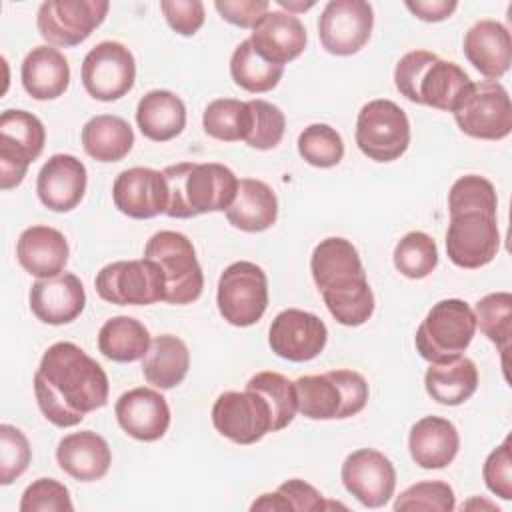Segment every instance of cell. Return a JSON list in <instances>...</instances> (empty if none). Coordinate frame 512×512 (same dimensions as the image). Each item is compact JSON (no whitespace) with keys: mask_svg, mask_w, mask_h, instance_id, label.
<instances>
[{"mask_svg":"<svg viewBox=\"0 0 512 512\" xmlns=\"http://www.w3.org/2000/svg\"><path fill=\"white\" fill-rule=\"evenodd\" d=\"M114 206L134 220L166 214L168 184L164 172L144 166L122 170L112 184Z\"/></svg>","mask_w":512,"mask_h":512,"instance_id":"cell-18","label":"cell"},{"mask_svg":"<svg viewBox=\"0 0 512 512\" xmlns=\"http://www.w3.org/2000/svg\"><path fill=\"white\" fill-rule=\"evenodd\" d=\"M136 124L148 140L168 142L184 130L186 106L170 90H150L138 102Z\"/></svg>","mask_w":512,"mask_h":512,"instance_id":"cell-30","label":"cell"},{"mask_svg":"<svg viewBox=\"0 0 512 512\" xmlns=\"http://www.w3.org/2000/svg\"><path fill=\"white\" fill-rule=\"evenodd\" d=\"M284 74V66L264 60L246 38L242 40L230 58V76L232 80L252 94H262L278 86Z\"/></svg>","mask_w":512,"mask_h":512,"instance_id":"cell-35","label":"cell"},{"mask_svg":"<svg viewBox=\"0 0 512 512\" xmlns=\"http://www.w3.org/2000/svg\"><path fill=\"white\" fill-rule=\"evenodd\" d=\"M470 86V76L456 62L436 58L418 82V104L442 112H454Z\"/></svg>","mask_w":512,"mask_h":512,"instance_id":"cell-31","label":"cell"},{"mask_svg":"<svg viewBox=\"0 0 512 512\" xmlns=\"http://www.w3.org/2000/svg\"><path fill=\"white\" fill-rule=\"evenodd\" d=\"M190 368V352L182 338L174 334L156 336L142 358V374L148 384L170 390L178 386Z\"/></svg>","mask_w":512,"mask_h":512,"instance_id":"cell-32","label":"cell"},{"mask_svg":"<svg viewBox=\"0 0 512 512\" xmlns=\"http://www.w3.org/2000/svg\"><path fill=\"white\" fill-rule=\"evenodd\" d=\"M108 8L106 0H46L38 8L36 28L52 46H78L104 22Z\"/></svg>","mask_w":512,"mask_h":512,"instance_id":"cell-11","label":"cell"},{"mask_svg":"<svg viewBox=\"0 0 512 512\" xmlns=\"http://www.w3.org/2000/svg\"><path fill=\"white\" fill-rule=\"evenodd\" d=\"M250 118L248 102L236 98H218L206 106L202 124L208 136L222 142H238L246 140Z\"/></svg>","mask_w":512,"mask_h":512,"instance_id":"cell-36","label":"cell"},{"mask_svg":"<svg viewBox=\"0 0 512 512\" xmlns=\"http://www.w3.org/2000/svg\"><path fill=\"white\" fill-rule=\"evenodd\" d=\"M80 76L84 90L92 98L112 102L132 90L136 80V62L124 44L104 40L84 56Z\"/></svg>","mask_w":512,"mask_h":512,"instance_id":"cell-12","label":"cell"},{"mask_svg":"<svg viewBox=\"0 0 512 512\" xmlns=\"http://www.w3.org/2000/svg\"><path fill=\"white\" fill-rule=\"evenodd\" d=\"M24 90L34 100H54L62 96L70 84V66L66 56L54 46H34L20 68Z\"/></svg>","mask_w":512,"mask_h":512,"instance_id":"cell-27","label":"cell"},{"mask_svg":"<svg viewBox=\"0 0 512 512\" xmlns=\"http://www.w3.org/2000/svg\"><path fill=\"white\" fill-rule=\"evenodd\" d=\"M214 8L222 16V20L240 26V28H254L260 18L268 12V0H216Z\"/></svg>","mask_w":512,"mask_h":512,"instance_id":"cell-51","label":"cell"},{"mask_svg":"<svg viewBox=\"0 0 512 512\" xmlns=\"http://www.w3.org/2000/svg\"><path fill=\"white\" fill-rule=\"evenodd\" d=\"M72 512L68 488L54 478L34 480L22 494L20 512Z\"/></svg>","mask_w":512,"mask_h":512,"instance_id":"cell-47","label":"cell"},{"mask_svg":"<svg viewBox=\"0 0 512 512\" xmlns=\"http://www.w3.org/2000/svg\"><path fill=\"white\" fill-rule=\"evenodd\" d=\"M468 62L488 80L504 76L512 64V40L508 28L498 20H478L468 28L462 42Z\"/></svg>","mask_w":512,"mask_h":512,"instance_id":"cell-23","label":"cell"},{"mask_svg":"<svg viewBox=\"0 0 512 512\" xmlns=\"http://www.w3.org/2000/svg\"><path fill=\"white\" fill-rule=\"evenodd\" d=\"M340 478L344 488L366 508H380L394 496V464L374 448H360L348 454Z\"/></svg>","mask_w":512,"mask_h":512,"instance_id":"cell-17","label":"cell"},{"mask_svg":"<svg viewBox=\"0 0 512 512\" xmlns=\"http://www.w3.org/2000/svg\"><path fill=\"white\" fill-rule=\"evenodd\" d=\"M212 424L236 444H254L272 432V410L254 390H228L212 406Z\"/></svg>","mask_w":512,"mask_h":512,"instance_id":"cell-13","label":"cell"},{"mask_svg":"<svg viewBox=\"0 0 512 512\" xmlns=\"http://www.w3.org/2000/svg\"><path fill=\"white\" fill-rule=\"evenodd\" d=\"M114 412L120 428L140 442L160 440L170 426L168 402L154 388L138 386L124 392L116 400Z\"/></svg>","mask_w":512,"mask_h":512,"instance_id":"cell-20","label":"cell"},{"mask_svg":"<svg viewBox=\"0 0 512 512\" xmlns=\"http://www.w3.org/2000/svg\"><path fill=\"white\" fill-rule=\"evenodd\" d=\"M56 462L74 480L94 482L106 476L112 464V452L100 434L80 430L64 436L58 442Z\"/></svg>","mask_w":512,"mask_h":512,"instance_id":"cell-24","label":"cell"},{"mask_svg":"<svg viewBox=\"0 0 512 512\" xmlns=\"http://www.w3.org/2000/svg\"><path fill=\"white\" fill-rule=\"evenodd\" d=\"M476 328L502 352H508L512 332V294L492 292L476 302L474 308Z\"/></svg>","mask_w":512,"mask_h":512,"instance_id":"cell-38","label":"cell"},{"mask_svg":"<svg viewBox=\"0 0 512 512\" xmlns=\"http://www.w3.org/2000/svg\"><path fill=\"white\" fill-rule=\"evenodd\" d=\"M250 108V130L246 136V144L256 150H272L282 142L284 130H286V118L284 112L266 100L254 98L248 100Z\"/></svg>","mask_w":512,"mask_h":512,"instance_id":"cell-44","label":"cell"},{"mask_svg":"<svg viewBox=\"0 0 512 512\" xmlns=\"http://www.w3.org/2000/svg\"><path fill=\"white\" fill-rule=\"evenodd\" d=\"M476 332L474 310L460 298L436 302L420 322L414 342L418 354L428 362H442L460 356Z\"/></svg>","mask_w":512,"mask_h":512,"instance_id":"cell-6","label":"cell"},{"mask_svg":"<svg viewBox=\"0 0 512 512\" xmlns=\"http://www.w3.org/2000/svg\"><path fill=\"white\" fill-rule=\"evenodd\" d=\"M298 154L316 168H332L344 156V142L336 128L328 124H310L298 136Z\"/></svg>","mask_w":512,"mask_h":512,"instance_id":"cell-42","label":"cell"},{"mask_svg":"<svg viewBox=\"0 0 512 512\" xmlns=\"http://www.w3.org/2000/svg\"><path fill=\"white\" fill-rule=\"evenodd\" d=\"M104 368L74 342L52 344L34 374V396L40 412L58 428H70L108 402Z\"/></svg>","mask_w":512,"mask_h":512,"instance_id":"cell-1","label":"cell"},{"mask_svg":"<svg viewBox=\"0 0 512 512\" xmlns=\"http://www.w3.org/2000/svg\"><path fill=\"white\" fill-rule=\"evenodd\" d=\"M436 58L438 56L428 50H410L398 60V64L394 68V86L406 100L418 104V82H420L424 70Z\"/></svg>","mask_w":512,"mask_h":512,"instance_id":"cell-48","label":"cell"},{"mask_svg":"<svg viewBox=\"0 0 512 512\" xmlns=\"http://www.w3.org/2000/svg\"><path fill=\"white\" fill-rule=\"evenodd\" d=\"M328 328L312 312L286 308L278 312L268 330L272 352L290 362L314 360L326 346Z\"/></svg>","mask_w":512,"mask_h":512,"instance_id":"cell-16","label":"cell"},{"mask_svg":"<svg viewBox=\"0 0 512 512\" xmlns=\"http://www.w3.org/2000/svg\"><path fill=\"white\" fill-rule=\"evenodd\" d=\"M424 386L432 400L444 406L464 404L478 388V368L468 356H454L442 362H430L424 374Z\"/></svg>","mask_w":512,"mask_h":512,"instance_id":"cell-28","label":"cell"},{"mask_svg":"<svg viewBox=\"0 0 512 512\" xmlns=\"http://www.w3.org/2000/svg\"><path fill=\"white\" fill-rule=\"evenodd\" d=\"M458 128L478 140H502L512 132V104L498 80L472 82L452 112Z\"/></svg>","mask_w":512,"mask_h":512,"instance_id":"cell-10","label":"cell"},{"mask_svg":"<svg viewBox=\"0 0 512 512\" xmlns=\"http://www.w3.org/2000/svg\"><path fill=\"white\" fill-rule=\"evenodd\" d=\"M102 300L118 306H146L164 302L166 282L162 270L148 258L106 264L94 280Z\"/></svg>","mask_w":512,"mask_h":512,"instance_id":"cell-9","label":"cell"},{"mask_svg":"<svg viewBox=\"0 0 512 512\" xmlns=\"http://www.w3.org/2000/svg\"><path fill=\"white\" fill-rule=\"evenodd\" d=\"M228 222L244 232H264L278 218V198L274 190L254 178L238 180V192L226 210Z\"/></svg>","mask_w":512,"mask_h":512,"instance_id":"cell-29","label":"cell"},{"mask_svg":"<svg viewBox=\"0 0 512 512\" xmlns=\"http://www.w3.org/2000/svg\"><path fill=\"white\" fill-rule=\"evenodd\" d=\"M282 8H286L288 12L290 10H308L314 6V2H306V4H300V2H290V0H276Z\"/></svg>","mask_w":512,"mask_h":512,"instance_id":"cell-54","label":"cell"},{"mask_svg":"<svg viewBox=\"0 0 512 512\" xmlns=\"http://www.w3.org/2000/svg\"><path fill=\"white\" fill-rule=\"evenodd\" d=\"M482 476L486 488L502 500L512 498V458H510V438H506L498 448H494L484 466Z\"/></svg>","mask_w":512,"mask_h":512,"instance_id":"cell-49","label":"cell"},{"mask_svg":"<svg viewBox=\"0 0 512 512\" xmlns=\"http://www.w3.org/2000/svg\"><path fill=\"white\" fill-rule=\"evenodd\" d=\"M500 248V232L494 214L466 212L450 216L446 230V254L452 264L476 270L490 264Z\"/></svg>","mask_w":512,"mask_h":512,"instance_id":"cell-14","label":"cell"},{"mask_svg":"<svg viewBox=\"0 0 512 512\" xmlns=\"http://www.w3.org/2000/svg\"><path fill=\"white\" fill-rule=\"evenodd\" d=\"M334 504L326 502L322 494L308 482L300 478L286 480L278 486L276 492L260 494L258 500L252 502L250 510H298V512H312V510H326Z\"/></svg>","mask_w":512,"mask_h":512,"instance_id":"cell-40","label":"cell"},{"mask_svg":"<svg viewBox=\"0 0 512 512\" xmlns=\"http://www.w3.org/2000/svg\"><path fill=\"white\" fill-rule=\"evenodd\" d=\"M0 138L12 142L34 162L46 142V130L38 116L26 110H4L0 114Z\"/></svg>","mask_w":512,"mask_h":512,"instance_id":"cell-43","label":"cell"},{"mask_svg":"<svg viewBox=\"0 0 512 512\" xmlns=\"http://www.w3.org/2000/svg\"><path fill=\"white\" fill-rule=\"evenodd\" d=\"M254 50L268 62L284 66L306 48V28L298 16L284 10H268L248 38Z\"/></svg>","mask_w":512,"mask_h":512,"instance_id":"cell-22","label":"cell"},{"mask_svg":"<svg viewBox=\"0 0 512 512\" xmlns=\"http://www.w3.org/2000/svg\"><path fill=\"white\" fill-rule=\"evenodd\" d=\"M310 272L338 324L360 326L372 316L374 294L350 240L340 236L320 240L310 258Z\"/></svg>","mask_w":512,"mask_h":512,"instance_id":"cell-2","label":"cell"},{"mask_svg":"<svg viewBox=\"0 0 512 512\" xmlns=\"http://www.w3.org/2000/svg\"><path fill=\"white\" fill-rule=\"evenodd\" d=\"M298 412L310 420L356 416L368 402V382L356 370H330L294 380Z\"/></svg>","mask_w":512,"mask_h":512,"instance_id":"cell-4","label":"cell"},{"mask_svg":"<svg viewBox=\"0 0 512 512\" xmlns=\"http://www.w3.org/2000/svg\"><path fill=\"white\" fill-rule=\"evenodd\" d=\"M374 10L364 0H330L318 18V36L326 52L352 56L370 40Z\"/></svg>","mask_w":512,"mask_h":512,"instance_id":"cell-15","label":"cell"},{"mask_svg":"<svg viewBox=\"0 0 512 512\" xmlns=\"http://www.w3.org/2000/svg\"><path fill=\"white\" fill-rule=\"evenodd\" d=\"M144 258L152 260L164 274L168 304H190L200 298L204 274L198 264L192 242L174 230L152 234L144 246Z\"/></svg>","mask_w":512,"mask_h":512,"instance_id":"cell-5","label":"cell"},{"mask_svg":"<svg viewBox=\"0 0 512 512\" xmlns=\"http://www.w3.org/2000/svg\"><path fill=\"white\" fill-rule=\"evenodd\" d=\"M404 6L424 22H442L458 8L456 0H406Z\"/></svg>","mask_w":512,"mask_h":512,"instance_id":"cell-53","label":"cell"},{"mask_svg":"<svg viewBox=\"0 0 512 512\" xmlns=\"http://www.w3.org/2000/svg\"><path fill=\"white\" fill-rule=\"evenodd\" d=\"M32 160L12 142L0 138V188L12 190L22 184Z\"/></svg>","mask_w":512,"mask_h":512,"instance_id":"cell-52","label":"cell"},{"mask_svg":"<svg viewBox=\"0 0 512 512\" xmlns=\"http://www.w3.org/2000/svg\"><path fill=\"white\" fill-rule=\"evenodd\" d=\"M438 264V248L432 236L412 230L400 238L394 248L396 270L412 280L426 278Z\"/></svg>","mask_w":512,"mask_h":512,"instance_id":"cell-39","label":"cell"},{"mask_svg":"<svg viewBox=\"0 0 512 512\" xmlns=\"http://www.w3.org/2000/svg\"><path fill=\"white\" fill-rule=\"evenodd\" d=\"M68 252L64 234L44 224L26 228L16 242V258L20 266L36 278H50L64 272Z\"/></svg>","mask_w":512,"mask_h":512,"instance_id":"cell-25","label":"cell"},{"mask_svg":"<svg viewBox=\"0 0 512 512\" xmlns=\"http://www.w3.org/2000/svg\"><path fill=\"white\" fill-rule=\"evenodd\" d=\"M32 314L52 326L76 320L86 306V292L80 278L72 272H60L50 278H38L28 294Z\"/></svg>","mask_w":512,"mask_h":512,"instance_id":"cell-19","label":"cell"},{"mask_svg":"<svg viewBox=\"0 0 512 512\" xmlns=\"http://www.w3.org/2000/svg\"><path fill=\"white\" fill-rule=\"evenodd\" d=\"M170 218H194L208 212H226L236 198V174L218 162H178L166 166Z\"/></svg>","mask_w":512,"mask_h":512,"instance_id":"cell-3","label":"cell"},{"mask_svg":"<svg viewBox=\"0 0 512 512\" xmlns=\"http://www.w3.org/2000/svg\"><path fill=\"white\" fill-rule=\"evenodd\" d=\"M216 304L228 324L238 328L256 324L268 306L266 272L248 260L232 262L220 274Z\"/></svg>","mask_w":512,"mask_h":512,"instance_id":"cell-8","label":"cell"},{"mask_svg":"<svg viewBox=\"0 0 512 512\" xmlns=\"http://www.w3.org/2000/svg\"><path fill=\"white\" fill-rule=\"evenodd\" d=\"M354 136L364 156L374 162H392L408 150L410 122L396 102L378 98L360 108Z\"/></svg>","mask_w":512,"mask_h":512,"instance_id":"cell-7","label":"cell"},{"mask_svg":"<svg viewBox=\"0 0 512 512\" xmlns=\"http://www.w3.org/2000/svg\"><path fill=\"white\" fill-rule=\"evenodd\" d=\"M134 130L114 114H98L82 128V148L98 162H118L132 150Z\"/></svg>","mask_w":512,"mask_h":512,"instance_id":"cell-33","label":"cell"},{"mask_svg":"<svg viewBox=\"0 0 512 512\" xmlns=\"http://www.w3.org/2000/svg\"><path fill=\"white\" fill-rule=\"evenodd\" d=\"M32 460L30 442L22 430L10 424L0 426V484L8 486L22 476Z\"/></svg>","mask_w":512,"mask_h":512,"instance_id":"cell-46","label":"cell"},{"mask_svg":"<svg viewBox=\"0 0 512 512\" xmlns=\"http://www.w3.org/2000/svg\"><path fill=\"white\" fill-rule=\"evenodd\" d=\"M246 388L258 392L268 402L272 410V432L286 428L294 420L298 412L296 390H294V382L288 380L284 374H278L272 370L258 372L248 380Z\"/></svg>","mask_w":512,"mask_h":512,"instance_id":"cell-37","label":"cell"},{"mask_svg":"<svg viewBox=\"0 0 512 512\" xmlns=\"http://www.w3.org/2000/svg\"><path fill=\"white\" fill-rule=\"evenodd\" d=\"M498 198L490 180L478 174L460 176L448 192V212L450 216L466 212H486L496 216Z\"/></svg>","mask_w":512,"mask_h":512,"instance_id":"cell-41","label":"cell"},{"mask_svg":"<svg viewBox=\"0 0 512 512\" xmlns=\"http://www.w3.org/2000/svg\"><path fill=\"white\" fill-rule=\"evenodd\" d=\"M150 342L148 328L130 316H114L98 332V350L108 360L122 364L144 358Z\"/></svg>","mask_w":512,"mask_h":512,"instance_id":"cell-34","label":"cell"},{"mask_svg":"<svg viewBox=\"0 0 512 512\" xmlns=\"http://www.w3.org/2000/svg\"><path fill=\"white\" fill-rule=\"evenodd\" d=\"M160 10L168 26L180 36H194L204 24V4L200 0H162Z\"/></svg>","mask_w":512,"mask_h":512,"instance_id":"cell-50","label":"cell"},{"mask_svg":"<svg viewBox=\"0 0 512 512\" xmlns=\"http://www.w3.org/2000/svg\"><path fill=\"white\" fill-rule=\"evenodd\" d=\"M456 508L454 490L442 480H424L408 486L394 500V510H436L452 512Z\"/></svg>","mask_w":512,"mask_h":512,"instance_id":"cell-45","label":"cell"},{"mask_svg":"<svg viewBox=\"0 0 512 512\" xmlns=\"http://www.w3.org/2000/svg\"><path fill=\"white\" fill-rule=\"evenodd\" d=\"M460 448L456 426L448 418L424 416L408 434V450L412 460L424 470H438L452 464Z\"/></svg>","mask_w":512,"mask_h":512,"instance_id":"cell-26","label":"cell"},{"mask_svg":"<svg viewBox=\"0 0 512 512\" xmlns=\"http://www.w3.org/2000/svg\"><path fill=\"white\" fill-rule=\"evenodd\" d=\"M86 182V166L76 156L54 154L38 172L36 192L48 210L70 212L82 202Z\"/></svg>","mask_w":512,"mask_h":512,"instance_id":"cell-21","label":"cell"}]
</instances>
